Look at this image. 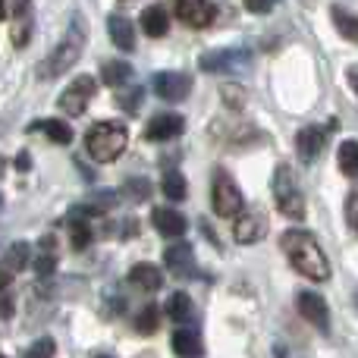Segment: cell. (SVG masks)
<instances>
[{"instance_id":"22","label":"cell","mask_w":358,"mask_h":358,"mask_svg":"<svg viewBox=\"0 0 358 358\" xmlns=\"http://www.w3.org/2000/svg\"><path fill=\"white\" fill-rule=\"evenodd\" d=\"M101 79L110 88H123L126 82L132 79V66L126 60H107L104 66H101Z\"/></svg>"},{"instance_id":"23","label":"cell","mask_w":358,"mask_h":358,"mask_svg":"<svg viewBox=\"0 0 358 358\" xmlns=\"http://www.w3.org/2000/svg\"><path fill=\"white\" fill-rule=\"evenodd\" d=\"M164 311H167V317L173 324H189L192 321V299L185 296V292H173V296L167 299V305H164Z\"/></svg>"},{"instance_id":"40","label":"cell","mask_w":358,"mask_h":358,"mask_svg":"<svg viewBox=\"0 0 358 358\" xmlns=\"http://www.w3.org/2000/svg\"><path fill=\"white\" fill-rule=\"evenodd\" d=\"M0 210H3V195H0Z\"/></svg>"},{"instance_id":"27","label":"cell","mask_w":358,"mask_h":358,"mask_svg":"<svg viewBox=\"0 0 358 358\" xmlns=\"http://www.w3.org/2000/svg\"><path fill=\"white\" fill-rule=\"evenodd\" d=\"M336 164H340V170L346 176H352V179H358V142H343L340 145V151H336Z\"/></svg>"},{"instance_id":"13","label":"cell","mask_w":358,"mask_h":358,"mask_svg":"<svg viewBox=\"0 0 358 358\" xmlns=\"http://www.w3.org/2000/svg\"><path fill=\"white\" fill-rule=\"evenodd\" d=\"M164 267L179 280L195 277V255H192V245L179 242V245L164 248Z\"/></svg>"},{"instance_id":"24","label":"cell","mask_w":358,"mask_h":358,"mask_svg":"<svg viewBox=\"0 0 358 358\" xmlns=\"http://www.w3.org/2000/svg\"><path fill=\"white\" fill-rule=\"evenodd\" d=\"M31 129H41L44 136H48L50 142H57V145L73 142V129H69L66 123H60V120H38V123H31Z\"/></svg>"},{"instance_id":"39","label":"cell","mask_w":358,"mask_h":358,"mask_svg":"<svg viewBox=\"0 0 358 358\" xmlns=\"http://www.w3.org/2000/svg\"><path fill=\"white\" fill-rule=\"evenodd\" d=\"M6 10H10V6H6V3H0V19L6 16Z\"/></svg>"},{"instance_id":"21","label":"cell","mask_w":358,"mask_h":358,"mask_svg":"<svg viewBox=\"0 0 358 358\" xmlns=\"http://www.w3.org/2000/svg\"><path fill=\"white\" fill-rule=\"evenodd\" d=\"M173 352L176 355H182V358H198L204 352V346H201V336L195 334V330H176L173 334Z\"/></svg>"},{"instance_id":"16","label":"cell","mask_w":358,"mask_h":358,"mask_svg":"<svg viewBox=\"0 0 358 358\" xmlns=\"http://www.w3.org/2000/svg\"><path fill=\"white\" fill-rule=\"evenodd\" d=\"M151 223H155V229L161 236H167V239H176V236H182L185 229H189V220L173 208H155L151 210Z\"/></svg>"},{"instance_id":"37","label":"cell","mask_w":358,"mask_h":358,"mask_svg":"<svg viewBox=\"0 0 358 358\" xmlns=\"http://www.w3.org/2000/svg\"><path fill=\"white\" fill-rule=\"evenodd\" d=\"M248 10H252V13H271L273 6L271 3H248Z\"/></svg>"},{"instance_id":"10","label":"cell","mask_w":358,"mask_h":358,"mask_svg":"<svg viewBox=\"0 0 358 358\" xmlns=\"http://www.w3.org/2000/svg\"><path fill=\"white\" fill-rule=\"evenodd\" d=\"M176 16H179V22H185L189 29H208L217 19V3H210V0H179Z\"/></svg>"},{"instance_id":"7","label":"cell","mask_w":358,"mask_h":358,"mask_svg":"<svg viewBox=\"0 0 358 358\" xmlns=\"http://www.w3.org/2000/svg\"><path fill=\"white\" fill-rule=\"evenodd\" d=\"M252 63V54L245 48H223V50H210L201 57V69L204 73H239Z\"/></svg>"},{"instance_id":"42","label":"cell","mask_w":358,"mask_h":358,"mask_svg":"<svg viewBox=\"0 0 358 358\" xmlns=\"http://www.w3.org/2000/svg\"><path fill=\"white\" fill-rule=\"evenodd\" d=\"M0 358H3V355H0Z\"/></svg>"},{"instance_id":"20","label":"cell","mask_w":358,"mask_h":358,"mask_svg":"<svg viewBox=\"0 0 358 358\" xmlns=\"http://www.w3.org/2000/svg\"><path fill=\"white\" fill-rule=\"evenodd\" d=\"M13 16H16V22H13V44L25 48L31 38V3H16Z\"/></svg>"},{"instance_id":"9","label":"cell","mask_w":358,"mask_h":358,"mask_svg":"<svg viewBox=\"0 0 358 358\" xmlns=\"http://www.w3.org/2000/svg\"><path fill=\"white\" fill-rule=\"evenodd\" d=\"M264 233H267V214L261 208H248V210H242V214L236 217V227H233L236 242L252 245V242L264 239Z\"/></svg>"},{"instance_id":"17","label":"cell","mask_w":358,"mask_h":358,"mask_svg":"<svg viewBox=\"0 0 358 358\" xmlns=\"http://www.w3.org/2000/svg\"><path fill=\"white\" fill-rule=\"evenodd\" d=\"M107 31H110V41L120 50H136V25H132V19L126 13H113L107 19Z\"/></svg>"},{"instance_id":"41","label":"cell","mask_w":358,"mask_h":358,"mask_svg":"<svg viewBox=\"0 0 358 358\" xmlns=\"http://www.w3.org/2000/svg\"><path fill=\"white\" fill-rule=\"evenodd\" d=\"M98 358H110V355H98Z\"/></svg>"},{"instance_id":"2","label":"cell","mask_w":358,"mask_h":358,"mask_svg":"<svg viewBox=\"0 0 358 358\" xmlns=\"http://www.w3.org/2000/svg\"><path fill=\"white\" fill-rule=\"evenodd\" d=\"M129 145V132L123 123L113 120H98L92 129L85 132V155L94 164H113Z\"/></svg>"},{"instance_id":"32","label":"cell","mask_w":358,"mask_h":358,"mask_svg":"<svg viewBox=\"0 0 358 358\" xmlns=\"http://www.w3.org/2000/svg\"><path fill=\"white\" fill-rule=\"evenodd\" d=\"M126 195H132L136 201H145V198L151 195V182L148 179H129V182H126Z\"/></svg>"},{"instance_id":"6","label":"cell","mask_w":358,"mask_h":358,"mask_svg":"<svg viewBox=\"0 0 358 358\" xmlns=\"http://www.w3.org/2000/svg\"><path fill=\"white\" fill-rule=\"evenodd\" d=\"M94 92H98V82H94L92 76H79V79H73V85H66V92L57 98V107H60L66 117H82V113L88 110V104H92Z\"/></svg>"},{"instance_id":"26","label":"cell","mask_w":358,"mask_h":358,"mask_svg":"<svg viewBox=\"0 0 358 358\" xmlns=\"http://www.w3.org/2000/svg\"><path fill=\"white\" fill-rule=\"evenodd\" d=\"M161 192H164V198H170V201H185V192H189L185 176L179 173V170H167L161 179Z\"/></svg>"},{"instance_id":"30","label":"cell","mask_w":358,"mask_h":358,"mask_svg":"<svg viewBox=\"0 0 358 358\" xmlns=\"http://www.w3.org/2000/svg\"><path fill=\"white\" fill-rule=\"evenodd\" d=\"M142 98H145V88L142 85H132V88H126L117 101H120V107H123L126 113H136L138 107H142Z\"/></svg>"},{"instance_id":"33","label":"cell","mask_w":358,"mask_h":358,"mask_svg":"<svg viewBox=\"0 0 358 358\" xmlns=\"http://www.w3.org/2000/svg\"><path fill=\"white\" fill-rule=\"evenodd\" d=\"M346 223L352 227V233L358 236V185L349 192V198H346Z\"/></svg>"},{"instance_id":"8","label":"cell","mask_w":358,"mask_h":358,"mask_svg":"<svg viewBox=\"0 0 358 358\" xmlns=\"http://www.w3.org/2000/svg\"><path fill=\"white\" fill-rule=\"evenodd\" d=\"M151 88H155V94L164 101H185L192 94V76L179 73V69H167V73L155 76Z\"/></svg>"},{"instance_id":"14","label":"cell","mask_w":358,"mask_h":358,"mask_svg":"<svg viewBox=\"0 0 358 358\" xmlns=\"http://www.w3.org/2000/svg\"><path fill=\"white\" fill-rule=\"evenodd\" d=\"M29 255H31L29 242H16V245L6 248V255L0 258V289H3V286L10 283V280L16 277L19 271H25V264H29Z\"/></svg>"},{"instance_id":"12","label":"cell","mask_w":358,"mask_h":358,"mask_svg":"<svg viewBox=\"0 0 358 358\" xmlns=\"http://www.w3.org/2000/svg\"><path fill=\"white\" fill-rule=\"evenodd\" d=\"M296 305H299V315H302L305 321L315 324L321 334H327L330 330V308H327V302H324L317 292H299Z\"/></svg>"},{"instance_id":"4","label":"cell","mask_w":358,"mask_h":358,"mask_svg":"<svg viewBox=\"0 0 358 358\" xmlns=\"http://www.w3.org/2000/svg\"><path fill=\"white\" fill-rule=\"evenodd\" d=\"M79 54H82V25H73V31H69V35L57 44L54 54H50L44 63H38V79H48L50 82V79H57V76H63L66 69L76 66Z\"/></svg>"},{"instance_id":"28","label":"cell","mask_w":358,"mask_h":358,"mask_svg":"<svg viewBox=\"0 0 358 358\" xmlns=\"http://www.w3.org/2000/svg\"><path fill=\"white\" fill-rule=\"evenodd\" d=\"M157 321H161L157 308L155 305H145V308L136 315V330L138 334H145V336H151V334H157Z\"/></svg>"},{"instance_id":"15","label":"cell","mask_w":358,"mask_h":358,"mask_svg":"<svg viewBox=\"0 0 358 358\" xmlns=\"http://www.w3.org/2000/svg\"><path fill=\"white\" fill-rule=\"evenodd\" d=\"M182 129H185V120L179 117V113H157L148 123V129H145V138H148V142H170V138H176Z\"/></svg>"},{"instance_id":"1","label":"cell","mask_w":358,"mask_h":358,"mask_svg":"<svg viewBox=\"0 0 358 358\" xmlns=\"http://www.w3.org/2000/svg\"><path fill=\"white\" fill-rule=\"evenodd\" d=\"M280 248L286 252L289 264L296 267L302 277L315 280V283L330 280V264L311 233H305V229H286V233L280 236Z\"/></svg>"},{"instance_id":"38","label":"cell","mask_w":358,"mask_h":358,"mask_svg":"<svg viewBox=\"0 0 358 358\" xmlns=\"http://www.w3.org/2000/svg\"><path fill=\"white\" fill-rule=\"evenodd\" d=\"M16 167H19V170H29V155H22V157H19V164H16Z\"/></svg>"},{"instance_id":"29","label":"cell","mask_w":358,"mask_h":358,"mask_svg":"<svg viewBox=\"0 0 358 358\" xmlns=\"http://www.w3.org/2000/svg\"><path fill=\"white\" fill-rule=\"evenodd\" d=\"M334 19H336V29H340L343 38H349V41H358V16H349L346 10L334 6Z\"/></svg>"},{"instance_id":"31","label":"cell","mask_w":358,"mask_h":358,"mask_svg":"<svg viewBox=\"0 0 358 358\" xmlns=\"http://www.w3.org/2000/svg\"><path fill=\"white\" fill-rule=\"evenodd\" d=\"M54 352H57L54 340H50V336H44V340L31 343V346L25 349V355H22V358H54Z\"/></svg>"},{"instance_id":"18","label":"cell","mask_w":358,"mask_h":358,"mask_svg":"<svg viewBox=\"0 0 358 358\" xmlns=\"http://www.w3.org/2000/svg\"><path fill=\"white\" fill-rule=\"evenodd\" d=\"M129 283L136 286V289H142V292H157V289L164 286V273H161V267H155V264H148V261H142V264H132Z\"/></svg>"},{"instance_id":"3","label":"cell","mask_w":358,"mask_h":358,"mask_svg":"<svg viewBox=\"0 0 358 358\" xmlns=\"http://www.w3.org/2000/svg\"><path fill=\"white\" fill-rule=\"evenodd\" d=\"M273 201H277V210L289 220H302L305 217V198L302 189L296 182V173H292L289 164H280L273 170Z\"/></svg>"},{"instance_id":"35","label":"cell","mask_w":358,"mask_h":358,"mask_svg":"<svg viewBox=\"0 0 358 358\" xmlns=\"http://www.w3.org/2000/svg\"><path fill=\"white\" fill-rule=\"evenodd\" d=\"M10 315H13V299L0 296V317H10Z\"/></svg>"},{"instance_id":"34","label":"cell","mask_w":358,"mask_h":358,"mask_svg":"<svg viewBox=\"0 0 358 358\" xmlns=\"http://www.w3.org/2000/svg\"><path fill=\"white\" fill-rule=\"evenodd\" d=\"M223 94H227V101H229L233 107H242V104H245V92H239V88H227Z\"/></svg>"},{"instance_id":"36","label":"cell","mask_w":358,"mask_h":358,"mask_svg":"<svg viewBox=\"0 0 358 358\" xmlns=\"http://www.w3.org/2000/svg\"><path fill=\"white\" fill-rule=\"evenodd\" d=\"M346 79H349V85H352V92H355V98H358V66H352L346 73Z\"/></svg>"},{"instance_id":"5","label":"cell","mask_w":358,"mask_h":358,"mask_svg":"<svg viewBox=\"0 0 358 358\" xmlns=\"http://www.w3.org/2000/svg\"><path fill=\"white\" fill-rule=\"evenodd\" d=\"M210 204L220 217H239L245 210V198H242L236 179L227 173V170H217L214 182H210Z\"/></svg>"},{"instance_id":"19","label":"cell","mask_w":358,"mask_h":358,"mask_svg":"<svg viewBox=\"0 0 358 358\" xmlns=\"http://www.w3.org/2000/svg\"><path fill=\"white\" fill-rule=\"evenodd\" d=\"M142 31L148 38H164L170 29V19H167V10L164 6H148V10H142Z\"/></svg>"},{"instance_id":"25","label":"cell","mask_w":358,"mask_h":358,"mask_svg":"<svg viewBox=\"0 0 358 358\" xmlns=\"http://www.w3.org/2000/svg\"><path fill=\"white\" fill-rule=\"evenodd\" d=\"M54 236H44V248H41V255H38V261H35V273L41 280H48V277H54V271H57V252H54Z\"/></svg>"},{"instance_id":"11","label":"cell","mask_w":358,"mask_h":358,"mask_svg":"<svg viewBox=\"0 0 358 358\" xmlns=\"http://www.w3.org/2000/svg\"><path fill=\"white\" fill-rule=\"evenodd\" d=\"M334 129V123L324 129V126H305V129H299V136H296V151H299V157H302L305 164H311V161H317V155L324 151V145H327V132Z\"/></svg>"}]
</instances>
